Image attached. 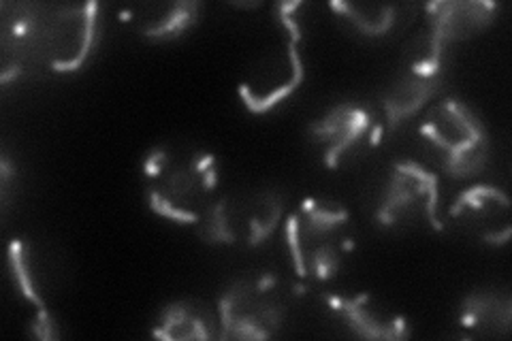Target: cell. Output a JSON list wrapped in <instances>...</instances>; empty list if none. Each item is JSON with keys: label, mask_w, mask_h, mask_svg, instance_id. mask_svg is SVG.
<instances>
[{"label": "cell", "mask_w": 512, "mask_h": 341, "mask_svg": "<svg viewBox=\"0 0 512 341\" xmlns=\"http://www.w3.org/2000/svg\"><path fill=\"white\" fill-rule=\"evenodd\" d=\"M419 131L438 150V167L453 180H470L487 167V128L466 103L442 99L427 111Z\"/></svg>", "instance_id": "1"}, {"label": "cell", "mask_w": 512, "mask_h": 341, "mask_svg": "<svg viewBox=\"0 0 512 341\" xmlns=\"http://www.w3.org/2000/svg\"><path fill=\"white\" fill-rule=\"evenodd\" d=\"M278 275H246L224 288L218 299L220 339H269L278 335L286 303L278 295Z\"/></svg>", "instance_id": "2"}, {"label": "cell", "mask_w": 512, "mask_h": 341, "mask_svg": "<svg viewBox=\"0 0 512 341\" xmlns=\"http://www.w3.org/2000/svg\"><path fill=\"white\" fill-rule=\"evenodd\" d=\"M218 184L214 154L199 152L182 162L169 158L154 186L148 188V201L154 214L178 224H199L205 214L207 194Z\"/></svg>", "instance_id": "3"}, {"label": "cell", "mask_w": 512, "mask_h": 341, "mask_svg": "<svg viewBox=\"0 0 512 341\" xmlns=\"http://www.w3.org/2000/svg\"><path fill=\"white\" fill-rule=\"evenodd\" d=\"M427 35L412 60V75L438 77L444 50L455 41L470 39L491 26L498 3L489 0H438L427 3Z\"/></svg>", "instance_id": "4"}, {"label": "cell", "mask_w": 512, "mask_h": 341, "mask_svg": "<svg viewBox=\"0 0 512 341\" xmlns=\"http://www.w3.org/2000/svg\"><path fill=\"white\" fill-rule=\"evenodd\" d=\"M99 3L62 7L43 20L35 52H45L54 73H75L99 45Z\"/></svg>", "instance_id": "5"}, {"label": "cell", "mask_w": 512, "mask_h": 341, "mask_svg": "<svg viewBox=\"0 0 512 341\" xmlns=\"http://www.w3.org/2000/svg\"><path fill=\"white\" fill-rule=\"evenodd\" d=\"M438 175L427 171L414 160H399L391 169V177L384 188L380 205L376 209V222L380 226H397L416 218L427 220L434 231H444L438 218Z\"/></svg>", "instance_id": "6"}, {"label": "cell", "mask_w": 512, "mask_h": 341, "mask_svg": "<svg viewBox=\"0 0 512 341\" xmlns=\"http://www.w3.org/2000/svg\"><path fill=\"white\" fill-rule=\"evenodd\" d=\"M348 220L350 211L346 209V205L318 197L301 201L297 214L286 218V243L299 280H308V248H314L316 241H325L327 237H331Z\"/></svg>", "instance_id": "7"}, {"label": "cell", "mask_w": 512, "mask_h": 341, "mask_svg": "<svg viewBox=\"0 0 512 341\" xmlns=\"http://www.w3.org/2000/svg\"><path fill=\"white\" fill-rule=\"evenodd\" d=\"M372 131V113L355 103H338L323 118L308 126L314 143L325 145L323 162L329 169H338L342 160L355 152L361 141Z\"/></svg>", "instance_id": "8"}, {"label": "cell", "mask_w": 512, "mask_h": 341, "mask_svg": "<svg viewBox=\"0 0 512 341\" xmlns=\"http://www.w3.org/2000/svg\"><path fill=\"white\" fill-rule=\"evenodd\" d=\"M327 305L348 322L352 333L363 339L402 341L412 335L408 320L402 314H389L382 307H376L370 292H361L355 297L329 295Z\"/></svg>", "instance_id": "9"}, {"label": "cell", "mask_w": 512, "mask_h": 341, "mask_svg": "<svg viewBox=\"0 0 512 341\" xmlns=\"http://www.w3.org/2000/svg\"><path fill=\"white\" fill-rule=\"evenodd\" d=\"M152 337L165 341H192V339H220L218 310L197 299L173 301L158 314Z\"/></svg>", "instance_id": "10"}, {"label": "cell", "mask_w": 512, "mask_h": 341, "mask_svg": "<svg viewBox=\"0 0 512 341\" xmlns=\"http://www.w3.org/2000/svg\"><path fill=\"white\" fill-rule=\"evenodd\" d=\"M512 297L506 290H472L459 305V327L478 335H508Z\"/></svg>", "instance_id": "11"}, {"label": "cell", "mask_w": 512, "mask_h": 341, "mask_svg": "<svg viewBox=\"0 0 512 341\" xmlns=\"http://www.w3.org/2000/svg\"><path fill=\"white\" fill-rule=\"evenodd\" d=\"M442 81L438 77H419V75H408L399 79L397 84L387 92L382 101L384 118V131L395 133L399 126L406 120L416 116L434 96L438 94Z\"/></svg>", "instance_id": "12"}, {"label": "cell", "mask_w": 512, "mask_h": 341, "mask_svg": "<svg viewBox=\"0 0 512 341\" xmlns=\"http://www.w3.org/2000/svg\"><path fill=\"white\" fill-rule=\"evenodd\" d=\"M340 20H344L352 30H357L363 37H384L389 35L395 24V7L393 5H367V3H340L333 0L329 5Z\"/></svg>", "instance_id": "13"}, {"label": "cell", "mask_w": 512, "mask_h": 341, "mask_svg": "<svg viewBox=\"0 0 512 341\" xmlns=\"http://www.w3.org/2000/svg\"><path fill=\"white\" fill-rule=\"evenodd\" d=\"M284 216V199L276 190H265L256 194V199L244 211L246 222V243L250 248L261 246L269 235L278 229Z\"/></svg>", "instance_id": "14"}, {"label": "cell", "mask_w": 512, "mask_h": 341, "mask_svg": "<svg viewBox=\"0 0 512 341\" xmlns=\"http://www.w3.org/2000/svg\"><path fill=\"white\" fill-rule=\"evenodd\" d=\"M237 220H244L242 209L237 211L231 205V199L224 197L205 209L201 222L197 224V235L201 241L210 243V246H233L239 235H242Z\"/></svg>", "instance_id": "15"}, {"label": "cell", "mask_w": 512, "mask_h": 341, "mask_svg": "<svg viewBox=\"0 0 512 341\" xmlns=\"http://www.w3.org/2000/svg\"><path fill=\"white\" fill-rule=\"evenodd\" d=\"M199 9L201 5L195 0H175V3L163 7V13L143 26L141 35L150 41L178 39L199 22Z\"/></svg>", "instance_id": "16"}, {"label": "cell", "mask_w": 512, "mask_h": 341, "mask_svg": "<svg viewBox=\"0 0 512 341\" xmlns=\"http://www.w3.org/2000/svg\"><path fill=\"white\" fill-rule=\"evenodd\" d=\"M510 209V199L508 194L502 192L495 186H472L463 190L457 201L448 209L451 218L459 216H478V218H487V216H498L500 211Z\"/></svg>", "instance_id": "17"}, {"label": "cell", "mask_w": 512, "mask_h": 341, "mask_svg": "<svg viewBox=\"0 0 512 341\" xmlns=\"http://www.w3.org/2000/svg\"><path fill=\"white\" fill-rule=\"evenodd\" d=\"M9 265H11V273H13V280L18 290L22 295L37 307V312L47 310L45 301L41 299L39 290L35 286V278H32V271L28 265V258H26V250H24V243L20 239H13L9 243Z\"/></svg>", "instance_id": "18"}, {"label": "cell", "mask_w": 512, "mask_h": 341, "mask_svg": "<svg viewBox=\"0 0 512 341\" xmlns=\"http://www.w3.org/2000/svg\"><path fill=\"white\" fill-rule=\"evenodd\" d=\"M342 265V256L333 241H320L306 252L308 278L318 282H329L338 275Z\"/></svg>", "instance_id": "19"}, {"label": "cell", "mask_w": 512, "mask_h": 341, "mask_svg": "<svg viewBox=\"0 0 512 341\" xmlns=\"http://www.w3.org/2000/svg\"><path fill=\"white\" fill-rule=\"evenodd\" d=\"M30 333L39 337V339H43V341H56L60 337L58 324H56L54 316L47 310L37 312V318L32 320V324H30Z\"/></svg>", "instance_id": "20"}, {"label": "cell", "mask_w": 512, "mask_h": 341, "mask_svg": "<svg viewBox=\"0 0 512 341\" xmlns=\"http://www.w3.org/2000/svg\"><path fill=\"white\" fill-rule=\"evenodd\" d=\"M169 154H167V150L165 148H154L148 156H146V160H143V173H146V177L148 180H156V177L163 173V169L167 167V162H169Z\"/></svg>", "instance_id": "21"}, {"label": "cell", "mask_w": 512, "mask_h": 341, "mask_svg": "<svg viewBox=\"0 0 512 341\" xmlns=\"http://www.w3.org/2000/svg\"><path fill=\"white\" fill-rule=\"evenodd\" d=\"M13 177L11 162L7 156L0 158V186H3V199H7V190H9V180Z\"/></svg>", "instance_id": "22"}, {"label": "cell", "mask_w": 512, "mask_h": 341, "mask_svg": "<svg viewBox=\"0 0 512 341\" xmlns=\"http://www.w3.org/2000/svg\"><path fill=\"white\" fill-rule=\"evenodd\" d=\"M508 239H510V226L508 224L504 226L500 233H485L483 235V241L491 243V246H504V243H508Z\"/></svg>", "instance_id": "23"}, {"label": "cell", "mask_w": 512, "mask_h": 341, "mask_svg": "<svg viewBox=\"0 0 512 341\" xmlns=\"http://www.w3.org/2000/svg\"><path fill=\"white\" fill-rule=\"evenodd\" d=\"M24 73V69H22V64H18V62H15V64H11V67H5L3 69V73H0V84H3V86H7L9 84V81H13V79H18L20 75Z\"/></svg>", "instance_id": "24"}, {"label": "cell", "mask_w": 512, "mask_h": 341, "mask_svg": "<svg viewBox=\"0 0 512 341\" xmlns=\"http://www.w3.org/2000/svg\"><path fill=\"white\" fill-rule=\"evenodd\" d=\"M382 133H384V124H376V126H372L370 145H380V141H382Z\"/></svg>", "instance_id": "25"}, {"label": "cell", "mask_w": 512, "mask_h": 341, "mask_svg": "<svg viewBox=\"0 0 512 341\" xmlns=\"http://www.w3.org/2000/svg\"><path fill=\"white\" fill-rule=\"evenodd\" d=\"M235 7H239V9H256V7H261V3H235Z\"/></svg>", "instance_id": "26"}, {"label": "cell", "mask_w": 512, "mask_h": 341, "mask_svg": "<svg viewBox=\"0 0 512 341\" xmlns=\"http://www.w3.org/2000/svg\"><path fill=\"white\" fill-rule=\"evenodd\" d=\"M342 250H346V252H352V250H355V243H352L350 239H344V241H342Z\"/></svg>", "instance_id": "27"}, {"label": "cell", "mask_w": 512, "mask_h": 341, "mask_svg": "<svg viewBox=\"0 0 512 341\" xmlns=\"http://www.w3.org/2000/svg\"><path fill=\"white\" fill-rule=\"evenodd\" d=\"M306 290H308L306 284H297L295 286V295H306Z\"/></svg>", "instance_id": "28"}, {"label": "cell", "mask_w": 512, "mask_h": 341, "mask_svg": "<svg viewBox=\"0 0 512 341\" xmlns=\"http://www.w3.org/2000/svg\"><path fill=\"white\" fill-rule=\"evenodd\" d=\"M120 20H122V22H128V20H131V11H124V13H120Z\"/></svg>", "instance_id": "29"}]
</instances>
